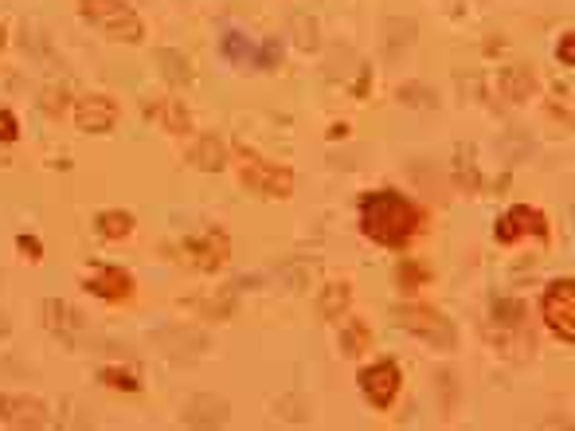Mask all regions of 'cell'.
Instances as JSON below:
<instances>
[{
  "instance_id": "obj_1",
  "label": "cell",
  "mask_w": 575,
  "mask_h": 431,
  "mask_svg": "<svg viewBox=\"0 0 575 431\" xmlns=\"http://www.w3.org/2000/svg\"><path fill=\"white\" fill-rule=\"evenodd\" d=\"M360 224L368 240L384 243V247H403L419 232V208L403 200L399 192H372L360 200Z\"/></svg>"
},
{
  "instance_id": "obj_2",
  "label": "cell",
  "mask_w": 575,
  "mask_h": 431,
  "mask_svg": "<svg viewBox=\"0 0 575 431\" xmlns=\"http://www.w3.org/2000/svg\"><path fill=\"white\" fill-rule=\"evenodd\" d=\"M83 16L90 24H98L110 40H126V44H137L145 36L141 28V16L133 12L130 4L122 0H83Z\"/></svg>"
},
{
  "instance_id": "obj_3",
  "label": "cell",
  "mask_w": 575,
  "mask_h": 431,
  "mask_svg": "<svg viewBox=\"0 0 575 431\" xmlns=\"http://www.w3.org/2000/svg\"><path fill=\"white\" fill-rule=\"evenodd\" d=\"M396 322L407 330V334L423 337V341H427V345H435V349H454V345H458V330H454V322L443 318L439 310H431V306H399Z\"/></svg>"
},
{
  "instance_id": "obj_4",
  "label": "cell",
  "mask_w": 575,
  "mask_h": 431,
  "mask_svg": "<svg viewBox=\"0 0 575 431\" xmlns=\"http://www.w3.org/2000/svg\"><path fill=\"white\" fill-rule=\"evenodd\" d=\"M544 322L560 341H575V283L560 279L544 290Z\"/></svg>"
},
{
  "instance_id": "obj_5",
  "label": "cell",
  "mask_w": 575,
  "mask_h": 431,
  "mask_svg": "<svg viewBox=\"0 0 575 431\" xmlns=\"http://www.w3.org/2000/svg\"><path fill=\"white\" fill-rule=\"evenodd\" d=\"M243 185L263 196H290L294 192V173L286 165H270L259 157H247L243 161Z\"/></svg>"
},
{
  "instance_id": "obj_6",
  "label": "cell",
  "mask_w": 575,
  "mask_h": 431,
  "mask_svg": "<svg viewBox=\"0 0 575 431\" xmlns=\"http://www.w3.org/2000/svg\"><path fill=\"white\" fill-rule=\"evenodd\" d=\"M399 365L396 361H380V365H372V369H364L360 373V388H364V396L372 400V408H380V412H388L392 404H396L399 396Z\"/></svg>"
},
{
  "instance_id": "obj_7",
  "label": "cell",
  "mask_w": 575,
  "mask_h": 431,
  "mask_svg": "<svg viewBox=\"0 0 575 431\" xmlns=\"http://www.w3.org/2000/svg\"><path fill=\"white\" fill-rule=\"evenodd\" d=\"M493 236L497 243H517L521 236H548V220H544V212H536L529 204H517L497 220Z\"/></svg>"
},
{
  "instance_id": "obj_8",
  "label": "cell",
  "mask_w": 575,
  "mask_h": 431,
  "mask_svg": "<svg viewBox=\"0 0 575 431\" xmlns=\"http://www.w3.org/2000/svg\"><path fill=\"white\" fill-rule=\"evenodd\" d=\"M227 255H231V240L223 232H216V228H208L196 240H184V259L196 271H220L223 263H227Z\"/></svg>"
},
{
  "instance_id": "obj_9",
  "label": "cell",
  "mask_w": 575,
  "mask_h": 431,
  "mask_svg": "<svg viewBox=\"0 0 575 431\" xmlns=\"http://www.w3.org/2000/svg\"><path fill=\"white\" fill-rule=\"evenodd\" d=\"M0 424L8 428H47V404L32 400V396H4L0 392Z\"/></svg>"
},
{
  "instance_id": "obj_10",
  "label": "cell",
  "mask_w": 575,
  "mask_h": 431,
  "mask_svg": "<svg viewBox=\"0 0 575 431\" xmlns=\"http://www.w3.org/2000/svg\"><path fill=\"white\" fill-rule=\"evenodd\" d=\"M75 122H79V130H87V134H106V130H114V122H118V102L106 95L83 98V102L75 106Z\"/></svg>"
},
{
  "instance_id": "obj_11",
  "label": "cell",
  "mask_w": 575,
  "mask_h": 431,
  "mask_svg": "<svg viewBox=\"0 0 575 431\" xmlns=\"http://www.w3.org/2000/svg\"><path fill=\"white\" fill-rule=\"evenodd\" d=\"M44 318H47V330H55V334L63 337V341H79V337L87 334V318L75 310V306H67V302H59V298H47L44 302Z\"/></svg>"
},
{
  "instance_id": "obj_12",
  "label": "cell",
  "mask_w": 575,
  "mask_h": 431,
  "mask_svg": "<svg viewBox=\"0 0 575 431\" xmlns=\"http://www.w3.org/2000/svg\"><path fill=\"white\" fill-rule=\"evenodd\" d=\"M180 420L188 428H220V424H227V400L223 396H192L184 404Z\"/></svg>"
},
{
  "instance_id": "obj_13",
  "label": "cell",
  "mask_w": 575,
  "mask_h": 431,
  "mask_svg": "<svg viewBox=\"0 0 575 431\" xmlns=\"http://www.w3.org/2000/svg\"><path fill=\"white\" fill-rule=\"evenodd\" d=\"M98 298H110V302H122V298H130L133 294V279L122 271V267H94V275H90L87 283Z\"/></svg>"
},
{
  "instance_id": "obj_14",
  "label": "cell",
  "mask_w": 575,
  "mask_h": 431,
  "mask_svg": "<svg viewBox=\"0 0 575 431\" xmlns=\"http://www.w3.org/2000/svg\"><path fill=\"white\" fill-rule=\"evenodd\" d=\"M497 87H501V95L509 98V102H525L532 98L536 91V75H532V67H505L501 75H497Z\"/></svg>"
},
{
  "instance_id": "obj_15",
  "label": "cell",
  "mask_w": 575,
  "mask_h": 431,
  "mask_svg": "<svg viewBox=\"0 0 575 431\" xmlns=\"http://www.w3.org/2000/svg\"><path fill=\"white\" fill-rule=\"evenodd\" d=\"M384 51H388V59H399V51H407L411 44H415V20L411 16H392L388 24H384Z\"/></svg>"
},
{
  "instance_id": "obj_16",
  "label": "cell",
  "mask_w": 575,
  "mask_h": 431,
  "mask_svg": "<svg viewBox=\"0 0 575 431\" xmlns=\"http://www.w3.org/2000/svg\"><path fill=\"white\" fill-rule=\"evenodd\" d=\"M188 161L196 165V169H204V173H216V169H223V161H227V149H223L220 138H200V142L192 145V153H188Z\"/></svg>"
},
{
  "instance_id": "obj_17",
  "label": "cell",
  "mask_w": 575,
  "mask_h": 431,
  "mask_svg": "<svg viewBox=\"0 0 575 431\" xmlns=\"http://www.w3.org/2000/svg\"><path fill=\"white\" fill-rule=\"evenodd\" d=\"M98 232L106 240H126L133 232V216L122 208H106V212H98Z\"/></svg>"
},
{
  "instance_id": "obj_18",
  "label": "cell",
  "mask_w": 575,
  "mask_h": 431,
  "mask_svg": "<svg viewBox=\"0 0 575 431\" xmlns=\"http://www.w3.org/2000/svg\"><path fill=\"white\" fill-rule=\"evenodd\" d=\"M149 114H153V118H157L165 130H173V134H184V130L192 126L188 110H184L180 102H173V98H169V102H157V106H149Z\"/></svg>"
},
{
  "instance_id": "obj_19",
  "label": "cell",
  "mask_w": 575,
  "mask_h": 431,
  "mask_svg": "<svg viewBox=\"0 0 575 431\" xmlns=\"http://www.w3.org/2000/svg\"><path fill=\"white\" fill-rule=\"evenodd\" d=\"M157 63L165 67V79H169V83H188V79H192V63H188L180 51L173 48L157 51Z\"/></svg>"
},
{
  "instance_id": "obj_20",
  "label": "cell",
  "mask_w": 575,
  "mask_h": 431,
  "mask_svg": "<svg viewBox=\"0 0 575 431\" xmlns=\"http://www.w3.org/2000/svg\"><path fill=\"white\" fill-rule=\"evenodd\" d=\"M349 298H353L349 283H333V287H325V294H321V314H325V318H341V314H345V306H349Z\"/></svg>"
},
{
  "instance_id": "obj_21",
  "label": "cell",
  "mask_w": 575,
  "mask_h": 431,
  "mask_svg": "<svg viewBox=\"0 0 575 431\" xmlns=\"http://www.w3.org/2000/svg\"><path fill=\"white\" fill-rule=\"evenodd\" d=\"M399 102H403V106H415V110H435V106H439L435 91L423 87V83H403V87H399Z\"/></svg>"
},
{
  "instance_id": "obj_22",
  "label": "cell",
  "mask_w": 575,
  "mask_h": 431,
  "mask_svg": "<svg viewBox=\"0 0 575 431\" xmlns=\"http://www.w3.org/2000/svg\"><path fill=\"white\" fill-rule=\"evenodd\" d=\"M368 341H372V330L360 322V318H353L345 330H341V349L349 353V357H356V353H364L368 349Z\"/></svg>"
},
{
  "instance_id": "obj_23",
  "label": "cell",
  "mask_w": 575,
  "mask_h": 431,
  "mask_svg": "<svg viewBox=\"0 0 575 431\" xmlns=\"http://www.w3.org/2000/svg\"><path fill=\"white\" fill-rule=\"evenodd\" d=\"M493 318H497L501 326H521L525 302H517V298H497V302H493Z\"/></svg>"
},
{
  "instance_id": "obj_24",
  "label": "cell",
  "mask_w": 575,
  "mask_h": 431,
  "mask_svg": "<svg viewBox=\"0 0 575 431\" xmlns=\"http://www.w3.org/2000/svg\"><path fill=\"white\" fill-rule=\"evenodd\" d=\"M458 181H462L466 189H478V185H482V181H478V169H474V161H470V149H466V153L458 149Z\"/></svg>"
},
{
  "instance_id": "obj_25",
  "label": "cell",
  "mask_w": 575,
  "mask_h": 431,
  "mask_svg": "<svg viewBox=\"0 0 575 431\" xmlns=\"http://www.w3.org/2000/svg\"><path fill=\"white\" fill-rule=\"evenodd\" d=\"M102 384H110V388H126V392H137V377H133V373H122V369H102Z\"/></svg>"
},
{
  "instance_id": "obj_26",
  "label": "cell",
  "mask_w": 575,
  "mask_h": 431,
  "mask_svg": "<svg viewBox=\"0 0 575 431\" xmlns=\"http://www.w3.org/2000/svg\"><path fill=\"white\" fill-rule=\"evenodd\" d=\"M282 275L290 279V287L302 290V287H306V283H310V279H313V275H317V263H302V267H286Z\"/></svg>"
},
{
  "instance_id": "obj_27",
  "label": "cell",
  "mask_w": 575,
  "mask_h": 431,
  "mask_svg": "<svg viewBox=\"0 0 575 431\" xmlns=\"http://www.w3.org/2000/svg\"><path fill=\"white\" fill-rule=\"evenodd\" d=\"M223 55H227V59H247L251 48H247V40H243L239 32H227V36H223Z\"/></svg>"
},
{
  "instance_id": "obj_28",
  "label": "cell",
  "mask_w": 575,
  "mask_h": 431,
  "mask_svg": "<svg viewBox=\"0 0 575 431\" xmlns=\"http://www.w3.org/2000/svg\"><path fill=\"white\" fill-rule=\"evenodd\" d=\"M294 28H298V44H302V48H317V24H313V20L298 16Z\"/></svg>"
},
{
  "instance_id": "obj_29",
  "label": "cell",
  "mask_w": 575,
  "mask_h": 431,
  "mask_svg": "<svg viewBox=\"0 0 575 431\" xmlns=\"http://www.w3.org/2000/svg\"><path fill=\"white\" fill-rule=\"evenodd\" d=\"M423 279H427V267H419V263L399 267V283H403V287H415V283H423Z\"/></svg>"
},
{
  "instance_id": "obj_30",
  "label": "cell",
  "mask_w": 575,
  "mask_h": 431,
  "mask_svg": "<svg viewBox=\"0 0 575 431\" xmlns=\"http://www.w3.org/2000/svg\"><path fill=\"white\" fill-rule=\"evenodd\" d=\"M16 134H20V126H16V114L0 110V142H16Z\"/></svg>"
},
{
  "instance_id": "obj_31",
  "label": "cell",
  "mask_w": 575,
  "mask_h": 431,
  "mask_svg": "<svg viewBox=\"0 0 575 431\" xmlns=\"http://www.w3.org/2000/svg\"><path fill=\"white\" fill-rule=\"evenodd\" d=\"M278 59H282V48H278V40H266V48H263V59H259V63H263V67H274V63H278Z\"/></svg>"
},
{
  "instance_id": "obj_32",
  "label": "cell",
  "mask_w": 575,
  "mask_h": 431,
  "mask_svg": "<svg viewBox=\"0 0 575 431\" xmlns=\"http://www.w3.org/2000/svg\"><path fill=\"white\" fill-rule=\"evenodd\" d=\"M560 59H564L568 67L575 63V40H572V36H564V40H560Z\"/></svg>"
},
{
  "instance_id": "obj_33",
  "label": "cell",
  "mask_w": 575,
  "mask_h": 431,
  "mask_svg": "<svg viewBox=\"0 0 575 431\" xmlns=\"http://www.w3.org/2000/svg\"><path fill=\"white\" fill-rule=\"evenodd\" d=\"M20 251H28V259H40V240H32V236H20Z\"/></svg>"
},
{
  "instance_id": "obj_34",
  "label": "cell",
  "mask_w": 575,
  "mask_h": 431,
  "mask_svg": "<svg viewBox=\"0 0 575 431\" xmlns=\"http://www.w3.org/2000/svg\"><path fill=\"white\" fill-rule=\"evenodd\" d=\"M0 334H8V322H4V318H0Z\"/></svg>"
},
{
  "instance_id": "obj_35",
  "label": "cell",
  "mask_w": 575,
  "mask_h": 431,
  "mask_svg": "<svg viewBox=\"0 0 575 431\" xmlns=\"http://www.w3.org/2000/svg\"><path fill=\"white\" fill-rule=\"evenodd\" d=\"M0 48H4V32H0Z\"/></svg>"
}]
</instances>
